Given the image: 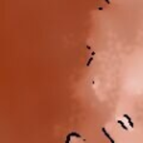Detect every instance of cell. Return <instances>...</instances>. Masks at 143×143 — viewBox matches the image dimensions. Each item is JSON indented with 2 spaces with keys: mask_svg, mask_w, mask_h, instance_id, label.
I'll return each instance as SVG.
<instances>
[{
  "mask_svg": "<svg viewBox=\"0 0 143 143\" xmlns=\"http://www.w3.org/2000/svg\"><path fill=\"white\" fill-rule=\"evenodd\" d=\"M105 3H107V4H110V0H105Z\"/></svg>",
  "mask_w": 143,
  "mask_h": 143,
  "instance_id": "obj_5",
  "label": "cell"
},
{
  "mask_svg": "<svg viewBox=\"0 0 143 143\" xmlns=\"http://www.w3.org/2000/svg\"><path fill=\"white\" fill-rule=\"evenodd\" d=\"M123 117L127 119V122H128V124H129V127H131V128H133V127H134V124H133V120L131 119V117L128 116V114H124Z\"/></svg>",
  "mask_w": 143,
  "mask_h": 143,
  "instance_id": "obj_3",
  "label": "cell"
},
{
  "mask_svg": "<svg viewBox=\"0 0 143 143\" xmlns=\"http://www.w3.org/2000/svg\"><path fill=\"white\" fill-rule=\"evenodd\" d=\"M102 132L104 133V135H105V137H107V138L110 141V143H116V142H114V139H113V138L110 137V134H108V132L105 131V128H102Z\"/></svg>",
  "mask_w": 143,
  "mask_h": 143,
  "instance_id": "obj_2",
  "label": "cell"
},
{
  "mask_svg": "<svg viewBox=\"0 0 143 143\" xmlns=\"http://www.w3.org/2000/svg\"><path fill=\"white\" fill-rule=\"evenodd\" d=\"M72 137H78V138H80V134H78V133H75V132H72V133H69L67 135V139H65V143H70V138Z\"/></svg>",
  "mask_w": 143,
  "mask_h": 143,
  "instance_id": "obj_1",
  "label": "cell"
},
{
  "mask_svg": "<svg viewBox=\"0 0 143 143\" xmlns=\"http://www.w3.org/2000/svg\"><path fill=\"white\" fill-rule=\"evenodd\" d=\"M117 123H118V124H119L120 127H122V128H123V129L128 131V127H127V126L124 124V122H123V120H120V119H118V120H117Z\"/></svg>",
  "mask_w": 143,
  "mask_h": 143,
  "instance_id": "obj_4",
  "label": "cell"
}]
</instances>
